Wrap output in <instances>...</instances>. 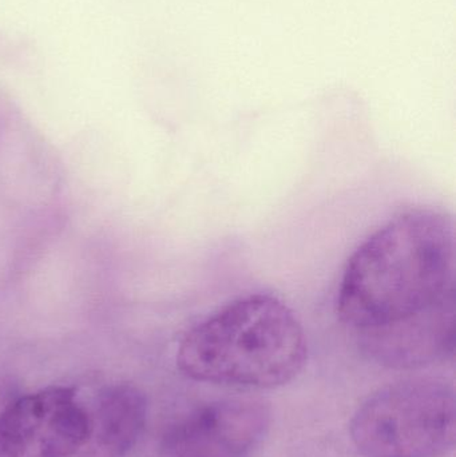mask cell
I'll use <instances>...</instances> for the list:
<instances>
[{
	"label": "cell",
	"mask_w": 456,
	"mask_h": 457,
	"mask_svg": "<svg viewBox=\"0 0 456 457\" xmlns=\"http://www.w3.org/2000/svg\"><path fill=\"white\" fill-rule=\"evenodd\" d=\"M88 431V412L74 389L50 386L0 413V457H71Z\"/></svg>",
	"instance_id": "4"
},
{
	"label": "cell",
	"mask_w": 456,
	"mask_h": 457,
	"mask_svg": "<svg viewBox=\"0 0 456 457\" xmlns=\"http://www.w3.org/2000/svg\"><path fill=\"white\" fill-rule=\"evenodd\" d=\"M455 435L454 389L430 378L380 389L351 421L353 445L366 457H438L454 447Z\"/></svg>",
	"instance_id": "3"
},
{
	"label": "cell",
	"mask_w": 456,
	"mask_h": 457,
	"mask_svg": "<svg viewBox=\"0 0 456 457\" xmlns=\"http://www.w3.org/2000/svg\"><path fill=\"white\" fill-rule=\"evenodd\" d=\"M146 399L136 386L104 389L96 400L87 439L75 457H126L146 420Z\"/></svg>",
	"instance_id": "6"
},
{
	"label": "cell",
	"mask_w": 456,
	"mask_h": 457,
	"mask_svg": "<svg viewBox=\"0 0 456 457\" xmlns=\"http://www.w3.org/2000/svg\"><path fill=\"white\" fill-rule=\"evenodd\" d=\"M269 411L257 400H219L166 429L158 457H249L269 427Z\"/></svg>",
	"instance_id": "5"
},
{
	"label": "cell",
	"mask_w": 456,
	"mask_h": 457,
	"mask_svg": "<svg viewBox=\"0 0 456 457\" xmlns=\"http://www.w3.org/2000/svg\"><path fill=\"white\" fill-rule=\"evenodd\" d=\"M336 313L383 367L414 370L454 356L452 217L417 208L377 228L347 261Z\"/></svg>",
	"instance_id": "1"
},
{
	"label": "cell",
	"mask_w": 456,
	"mask_h": 457,
	"mask_svg": "<svg viewBox=\"0 0 456 457\" xmlns=\"http://www.w3.org/2000/svg\"><path fill=\"white\" fill-rule=\"evenodd\" d=\"M304 329L276 295L237 298L187 330L177 364L187 378L220 386L275 388L307 362Z\"/></svg>",
	"instance_id": "2"
}]
</instances>
